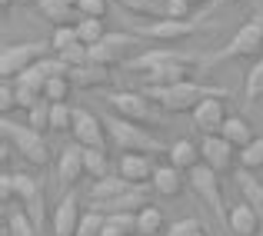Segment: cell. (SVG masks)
Wrapping results in <instances>:
<instances>
[{
	"label": "cell",
	"mask_w": 263,
	"mask_h": 236,
	"mask_svg": "<svg viewBox=\"0 0 263 236\" xmlns=\"http://www.w3.org/2000/svg\"><path fill=\"white\" fill-rule=\"evenodd\" d=\"M163 64H197V57H193V53H183V50H174V47H150V50L137 53L134 60H127L123 70L150 73V70H157V67H163Z\"/></svg>",
	"instance_id": "30bf717a"
},
{
	"label": "cell",
	"mask_w": 263,
	"mask_h": 236,
	"mask_svg": "<svg viewBox=\"0 0 263 236\" xmlns=\"http://www.w3.org/2000/svg\"><path fill=\"white\" fill-rule=\"evenodd\" d=\"M27 123H30L37 133H50V100H44L33 110H27Z\"/></svg>",
	"instance_id": "e575fe53"
},
{
	"label": "cell",
	"mask_w": 263,
	"mask_h": 236,
	"mask_svg": "<svg viewBox=\"0 0 263 236\" xmlns=\"http://www.w3.org/2000/svg\"><path fill=\"white\" fill-rule=\"evenodd\" d=\"M73 44H80V33H77V27H53V40H50L53 53L67 50V47H73Z\"/></svg>",
	"instance_id": "ab89813d"
},
{
	"label": "cell",
	"mask_w": 263,
	"mask_h": 236,
	"mask_svg": "<svg viewBox=\"0 0 263 236\" xmlns=\"http://www.w3.org/2000/svg\"><path fill=\"white\" fill-rule=\"evenodd\" d=\"M100 236H123V233H117V230H110V226H103V233Z\"/></svg>",
	"instance_id": "681fc988"
},
{
	"label": "cell",
	"mask_w": 263,
	"mask_h": 236,
	"mask_svg": "<svg viewBox=\"0 0 263 236\" xmlns=\"http://www.w3.org/2000/svg\"><path fill=\"white\" fill-rule=\"evenodd\" d=\"M77 33H80V44L93 47V44H100V40L107 37V27H103L100 17H80L77 20Z\"/></svg>",
	"instance_id": "f1b7e54d"
},
{
	"label": "cell",
	"mask_w": 263,
	"mask_h": 236,
	"mask_svg": "<svg viewBox=\"0 0 263 236\" xmlns=\"http://www.w3.org/2000/svg\"><path fill=\"white\" fill-rule=\"evenodd\" d=\"M143 206H150V193L143 186H134L130 193H123L117 200H90V210L103 213V217H110V213H140Z\"/></svg>",
	"instance_id": "e0dca14e"
},
{
	"label": "cell",
	"mask_w": 263,
	"mask_h": 236,
	"mask_svg": "<svg viewBox=\"0 0 263 236\" xmlns=\"http://www.w3.org/2000/svg\"><path fill=\"white\" fill-rule=\"evenodd\" d=\"M260 230L263 223L250 203H237L230 210V220H227V233L230 236H260Z\"/></svg>",
	"instance_id": "d6986e66"
},
{
	"label": "cell",
	"mask_w": 263,
	"mask_h": 236,
	"mask_svg": "<svg viewBox=\"0 0 263 236\" xmlns=\"http://www.w3.org/2000/svg\"><path fill=\"white\" fill-rule=\"evenodd\" d=\"M107 133H110V143L120 147V153H147V156H160L170 150V143H163L160 136H154L147 127L134 120H123V116H107Z\"/></svg>",
	"instance_id": "6da1fadb"
},
{
	"label": "cell",
	"mask_w": 263,
	"mask_h": 236,
	"mask_svg": "<svg viewBox=\"0 0 263 236\" xmlns=\"http://www.w3.org/2000/svg\"><path fill=\"white\" fill-rule=\"evenodd\" d=\"M186 4H193V7H197V4H206V0H186Z\"/></svg>",
	"instance_id": "816d5d0a"
},
{
	"label": "cell",
	"mask_w": 263,
	"mask_h": 236,
	"mask_svg": "<svg viewBox=\"0 0 263 236\" xmlns=\"http://www.w3.org/2000/svg\"><path fill=\"white\" fill-rule=\"evenodd\" d=\"M13 200H17V183H13V173H4V176H0V203L10 206Z\"/></svg>",
	"instance_id": "f6af8a7d"
},
{
	"label": "cell",
	"mask_w": 263,
	"mask_h": 236,
	"mask_svg": "<svg viewBox=\"0 0 263 236\" xmlns=\"http://www.w3.org/2000/svg\"><path fill=\"white\" fill-rule=\"evenodd\" d=\"M0 130H4V140L10 143V147L17 150V153L24 156L30 166H47V163H50V147H47L44 133H37L30 123L4 120V123H0Z\"/></svg>",
	"instance_id": "7a4b0ae2"
},
{
	"label": "cell",
	"mask_w": 263,
	"mask_h": 236,
	"mask_svg": "<svg viewBox=\"0 0 263 236\" xmlns=\"http://www.w3.org/2000/svg\"><path fill=\"white\" fill-rule=\"evenodd\" d=\"M186 183H190V190L197 193L200 200H203L206 206L213 210V217L223 223V230H227V220H230V210H227V200H223V186H220V173L217 170H210L206 163H200V166H193L190 173H186Z\"/></svg>",
	"instance_id": "3957f363"
},
{
	"label": "cell",
	"mask_w": 263,
	"mask_h": 236,
	"mask_svg": "<svg viewBox=\"0 0 263 236\" xmlns=\"http://www.w3.org/2000/svg\"><path fill=\"white\" fill-rule=\"evenodd\" d=\"M13 183H17V200L24 203V210L30 213L33 223L44 230V217H47V210H44V186H40L33 176H27V173H13Z\"/></svg>",
	"instance_id": "5bb4252c"
},
{
	"label": "cell",
	"mask_w": 263,
	"mask_h": 236,
	"mask_svg": "<svg viewBox=\"0 0 263 236\" xmlns=\"http://www.w3.org/2000/svg\"><path fill=\"white\" fill-rule=\"evenodd\" d=\"M200 160H203V153H200V147L193 140H177V143H170V150H167V163H174L177 170H183V173H190L193 166H200Z\"/></svg>",
	"instance_id": "7402d4cb"
},
{
	"label": "cell",
	"mask_w": 263,
	"mask_h": 236,
	"mask_svg": "<svg viewBox=\"0 0 263 236\" xmlns=\"http://www.w3.org/2000/svg\"><path fill=\"white\" fill-rule=\"evenodd\" d=\"M64 4H67V7H73V10H77V7H80V0H64Z\"/></svg>",
	"instance_id": "f907efd6"
},
{
	"label": "cell",
	"mask_w": 263,
	"mask_h": 236,
	"mask_svg": "<svg viewBox=\"0 0 263 236\" xmlns=\"http://www.w3.org/2000/svg\"><path fill=\"white\" fill-rule=\"evenodd\" d=\"M73 110L77 107H70V103H50V133H70Z\"/></svg>",
	"instance_id": "4dcf8cb0"
},
{
	"label": "cell",
	"mask_w": 263,
	"mask_h": 236,
	"mask_svg": "<svg viewBox=\"0 0 263 236\" xmlns=\"http://www.w3.org/2000/svg\"><path fill=\"white\" fill-rule=\"evenodd\" d=\"M260 57H263V13L247 20L213 60H260Z\"/></svg>",
	"instance_id": "277c9868"
},
{
	"label": "cell",
	"mask_w": 263,
	"mask_h": 236,
	"mask_svg": "<svg viewBox=\"0 0 263 236\" xmlns=\"http://www.w3.org/2000/svg\"><path fill=\"white\" fill-rule=\"evenodd\" d=\"M200 153H203V163L210 166V170H217L220 176H223V173H230L233 166H240V163H237V150H233L220 133L203 136V143H200Z\"/></svg>",
	"instance_id": "4fadbf2b"
},
{
	"label": "cell",
	"mask_w": 263,
	"mask_h": 236,
	"mask_svg": "<svg viewBox=\"0 0 263 236\" xmlns=\"http://www.w3.org/2000/svg\"><path fill=\"white\" fill-rule=\"evenodd\" d=\"M117 173H120L130 186H147V183H154L157 163H154V156H147V153H120Z\"/></svg>",
	"instance_id": "9a60e30c"
},
{
	"label": "cell",
	"mask_w": 263,
	"mask_h": 236,
	"mask_svg": "<svg viewBox=\"0 0 263 236\" xmlns=\"http://www.w3.org/2000/svg\"><path fill=\"white\" fill-rule=\"evenodd\" d=\"M4 236H13V233H4Z\"/></svg>",
	"instance_id": "f5cc1de1"
},
{
	"label": "cell",
	"mask_w": 263,
	"mask_h": 236,
	"mask_svg": "<svg viewBox=\"0 0 263 236\" xmlns=\"http://www.w3.org/2000/svg\"><path fill=\"white\" fill-rule=\"evenodd\" d=\"M37 4V10L44 13V20H50L53 27H77V13L80 10H73V7H67L64 0H33Z\"/></svg>",
	"instance_id": "cb8c5ba5"
},
{
	"label": "cell",
	"mask_w": 263,
	"mask_h": 236,
	"mask_svg": "<svg viewBox=\"0 0 263 236\" xmlns=\"http://www.w3.org/2000/svg\"><path fill=\"white\" fill-rule=\"evenodd\" d=\"M227 4H237V0H210L213 10H220V7H227Z\"/></svg>",
	"instance_id": "c3c4849f"
},
{
	"label": "cell",
	"mask_w": 263,
	"mask_h": 236,
	"mask_svg": "<svg viewBox=\"0 0 263 236\" xmlns=\"http://www.w3.org/2000/svg\"><path fill=\"white\" fill-rule=\"evenodd\" d=\"M183 176L186 173L183 170H177L174 163H160L157 166V173H154V190L160 193V196H180L183 193Z\"/></svg>",
	"instance_id": "ffe728a7"
},
{
	"label": "cell",
	"mask_w": 263,
	"mask_h": 236,
	"mask_svg": "<svg viewBox=\"0 0 263 236\" xmlns=\"http://www.w3.org/2000/svg\"><path fill=\"white\" fill-rule=\"evenodd\" d=\"M87 176H93V180H103V176H110V173H117L114 170V163H110V156H107V150H87Z\"/></svg>",
	"instance_id": "1f68e13d"
},
{
	"label": "cell",
	"mask_w": 263,
	"mask_h": 236,
	"mask_svg": "<svg viewBox=\"0 0 263 236\" xmlns=\"http://www.w3.org/2000/svg\"><path fill=\"white\" fill-rule=\"evenodd\" d=\"M137 44L140 40L134 33H123V30H107V37L100 44L90 47V64H100V67H120L127 60L137 57Z\"/></svg>",
	"instance_id": "8992f818"
},
{
	"label": "cell",
	"mask_w": 263,
	"mask_h": 236,
	"mask_svg": "<svg viewBox=\"0 0 263 236\" xmlns=\"http://www.w3.org/2000/svg\"><path fill=\"white\" fill-rule=\"evenodd\" d=\"M237 190H240V196H243V203H250L253 210H257V217L263 223V183L257 180V173L240 170L237 173ZM260 236H263V230H260Z\"/></svg>",
	"instance_id": "44dd1931"
},
{
	"label": "cell",
	"mask_w": 263,
	"mask_h": 236,
	"mask_svg": "<svg viewBox=\"0 0 263 236\" xmlns=\"http://www.w3.org/2000/svg\"><path fill=\"white\" fill-rule=\"evenodd\" d=\"M70 133H73V140H77L80 147H87V150H107V140H110L107 123H103L97 113L84 110V107L73 110V130Z\"/></svg>",
	"instance_id": "9c48e42d"
},
{
	"label": "cell",
	"mask_w": 263,
	"mask_h": 236,
	"mask_svg": "<svg viewBox=\"0 0 263 236\" xmlns=\"http://www.w3.org/2000/svg\"><path fill=\"white\" fill-rule=\"evenodd\" d=\"M117 4H120L123 10L137 13V17H147V13H154V0H117Z\"/></svg>",
	"instance_id": "bcb514c9"
},
{
	"label": "cell",
	"mask_w": 263,
	"mask_h": 236,
	"mask_svg": "<svg viewBox=\"0 0 263 236\" xmlns=\"http://www.w3.org/2000/svg\"><path fill=\"white\" fill-rule=\"evenodd\" d=\"M47 57V44L40 40H24V44H7L0 50V77L4 80H17L24 70H30L33 64Z\"/></svg>",
	"instance_id": "52a82bcc"
},
{
	"label": "cell",
	"mask_w": 263,
	"mask_h": 236,
	"mask_svg": "<svg viewBox=\"0 0 263 236\" xmlns=\"http://www.w3.org/2000/svg\"><path fill=\"white\" fill-rule=\"evenodd\" d=\"M103 100H107V107L114 110L117 116L134 120V123H140V127H160V123H163L160 116L154 113V103H150L143 93H134V90H117V93H107Z\"/></svg>",
	"instance_id": "5b68a950"
},
{
	"label": "cell",
	"mask_w": 263,
	"mask_h": 236,
	"mask_svg": "<svg viewBox=\"0 0 263 236\" xmlns=\"http://www.w3.org/2000/svg\"><path fill=\"white\" fill-rule=\"evenodd\" d=\"M206 96H227V90L203 87V83H197V80H186V83H177V87H167V96H163L160 107L167 110V113H193L197 103L206 100Z\"/></svg>",
	"instance_id": "ba28073f"
},
{
	"label": "cell",
	"mask_w": 263,
	"mask_h": 236,
	"mask_svg": "<svg viewBox=\"0 0 263 236\" xmlns=\"http://www.w3.org/2000/svg\"><path fill=\"white\" fill-rule=\"evenodd\" d=\"M130 190H134V186H130L120 173H110V176H103V180H93L90 200H117V196H123V193H130Z\"/></svg>",
	"instance_id": "4316f807"
},
{
	"label": "cell",
	"mask_w": 263,
	"mask_h": 236,
	"mask_svg": "<svg viewBox=\"0 0 263 236\" xmlns=\"http://www.w3.org/2000/svg\"><path fill=\"white\" fill-rule=\"evenodd\" d=\"M40 70H44V77L47 80H57V77H70V73H73V67L70 64H64V60H60L57 57V53H53V57H44V60H40Z\"/></svg>",
	"instance_id": "8d00e7d4"
},
{
	"label": "cell",
	"mask_w": 263,
	"mask_h": 236,
	"mask_svg": "<svg viewBox=\"0 0 263 236\" xmlns=\"http://www.w3.org/2000/svg\"><path fill=\"white\" fill-rule=\"evenodd\" d=\"M73 87L77 90H97V87H107L110 83V67H100V64H87V67H77L70 73Z\"/></svg>",
	"instance_id": "484cf974"
},
{
	"label": "cell",
	"mask_w": 263,
	"mask_h": 236,
	"mask_svg": "<svg viewBox=\"0 0 263 236\" xmlns=\"http://www.w3.org/2000/svg\"><path fill=\"white\" fill-rule=\"evenodd\" d=\"M220 136H223V140L230 143V147L237 150V153H240L243 147H250L253 140H257V133H253V127H250V123H247L243 116H233V113H230V120L223 123V130H220Z\"/></svg>",
	"instance_id": "603a6c76"
},
{
	"label": "cell",
	"mask_w": 263,
	"mask_h": 236,
	"mask_svg": "<svg viewBox=\"0 0 263 236\" xmlns=\"http://www.w3.org/2000/svg\"><path fill=\"white\" fill-rule=\"evenodd\" d=\"M7 233H13V236H40V226L30 220L27 210H13V213H7Z\"/></svg>",
	"instance_id": "f546056e"
},
{
	"label": "cell",
	"mask_w": 263,
	"mask_h": 236,
	"mask_svg": "<svg viewBox=\"0 0 263 236\" xmlns=\"http://www.w3.org/2000/svg\"><path fill=\"white\" fill-rule=\"evenodd\" d=\"M80 17H107V0H80Z\"/></svg>",
	"instance_id": "ee69618b"
},
{
	"label": "cell",
	"mask_w": 263,
	"mask_h": 236,
	"mask_svg": "<svg viewBox=\"0 0 263 236\" xmlns=\"http://www.w3.org/2000/svg\"><path fill=\"white\" fill-rule=\"evenodd\" d=\"M80 220H84V213H80V200L73 196V193H67L64 200L57 203V210H53V236H77V226Z\"/></svg>",
	"instance_id": "ac0fdd59"
},
{
	"label": "cell",
	"mask_w": 263,
	"mask_h": 236,
	"mask_svg": "<svg viewBox=\"0 0 263 236\" xmlns=\"http://www.w3.org/2000/svg\"><path fill=\"white\" fill-rule=\"evenodd\" d=\"M163 223H167V220H163L160 206H154V203L143 206V210L137 213V236H160Z\"/></svg>",
	"instance_id": "83f0119b"
},
{
	"label": "cell",
	"mask_w": 263,
	"mask_h": 236,
	"mask_svg": "<svg viewBox=\"0 0 263 236\" xmlns=\"http://www.w3.org/2000/svg\"><path fill=\"white\" fill-rule=\"evenodd\" d=\"M197 30H200L197 20H170V17H163V20H154V24L140 27V37H147V40H154V44L167 47V44H177V40L193 37Z\"/></svg>",
	"instance_id": "8fae6325"
},
{
	"label": "cell",
	"mask_w": 263,
	"mask_h": 236,
	"mask_svg": "<svg viewBox=\"0 0 263 236\" xmlns=\"http://www.w3.org/2000/svg\"><path fill=\"white\" fill-rule=\"evenodd\" d=\"M200 236H206V233H200Z\"/></svg>",
	"instance_id": "db71d44e"
},
{
	"label": "cell",
	"mask_w": 263,
	"mask_h": 236,
	"mask_svg": "<svg viewBox=\"0 0 263 236\" xmlns=\"http://www.w3.org/2000/svg\"><path fill=\"white\" fill-rule=\"evenodd\" d=\"M200 233H203V230H200V220H193V217L177 220V223L167 230V236H200Z\"/></svg>",
	"instance_id": "7bdbcfd3"
},
{
	"label": "cell",
	"mask_w": 263,
	"mask_h": 236,
	"mask_svg": "<svg viewBox=\"0 0 263 236\" xmlns=\"http://www.w3.org/2000/svg\"><path fill=\"white\" fill-rule=\"evenodd\" d=\"M87 147H80L77 140L73 143H67L64 150H60V156H57V180H60V186H73L80 176H87Z\"/></svg>",
	"instance_id": "2e32d148"
},
{
	"label": "cell",
	"mask_w": 263,
	"mask_h": 236,
	"mask_svg": "<svg viewBox=\"0 0 263 236\" xmlns=\"http://www.w3.org/2000/svg\"><path fill=\"white\" fill-rule=\"evenodd\" d=\"M237 163H240V170H250V173L263 170V136H257L250 147L240 150V153H237Z\"/></svg>",
	"instance_id": "836d02e7"
},
{
	"label": "cell",
	"mask_w": 263,
	"mask_h": 236,
	"mask_svg": "<svg viewBox=\"0 0 263 236\" xmlns=\"http://www.w3.org/2000/svg\"><path fill=\"white\" fill-rule=\"evenodd\" d=\"M103 226H107V217L97 213V210H87L84 220H80V226H77V236H100Z\"/></svg>",
	"instance_id": "d590c367"
},
{
	"label": "cell",
	"mask_w": 263,
	"mask_h": 236,
	"mask_svg": "<svg viewBox=\"0 0 263 236\" xmlns=\"http://www.w3.org/2000/svg\"><path fill=\"white\" fill-rule=\"evenodd\" d=\"M107 226L123 236H137V213H110L107 217Z\"/></svg>",
	"instance_id": "74e56055"
},
{
	"label": "cell",
	"mask_w": 263,
	"mask_h": 236,
	"mask_svg": "<svg viewBox=\"0 0 263 236\" xmlns=\"http://www.w3.org/2000/svg\"><path fill=\"white\" fill-rule=\"evenodd\" d=\"M13 110H20L17 87H13V80H4V83H0V113H4V116H10Z\"/></svg>",
	"instance_id": "60d3db41"
},
{
	"label": "cell",
	"mask_w": 263,
	"mask_h": 236,
	"mask_svg": "<svg viewBox=\"0 0 263 236\" xmlns=\"http://www.w3.org/2000/svg\"><path fill=\"white\" fill-rule=\"evenodd\" d=\"M190 10H193V4H186V0H167L163 4V17H170V20H193Z\"/></svg>",
	"instance_id": "b9f144b4"
},
{
	"label": "cell",
	"mask_w": 263,
	"mask_h": 236,
	"mask_svg": "<svg viewBox=\"0 0 263 236\" xmlns=\"http://www.w3.org/2000/svg\"><path fill=\"white\" fill-rule=\"evenodd\" d=\"M243 93H247V103H257V100H263V57H260V60H253V67L247 70Z\"/></svg>",
	"instance_id": "d6a6232c"
},
{
	"label": "cell",
	"mask_w": 263,
	"mask_h": 236,
	"mask_svg": "<svg viewBox=\"0 0 263 236\" xmlns=\"http://www.w3.org/2000/svg\"><path fill=\"white\" fill-rule=\"evenodd\" d=\"M190 116H193V127L203 136H210V133H220V130H223V123L230 120V110H227L223 96H206V100L197 103V110H193Z\"/></svg>",
	"instance_id": "7c38bea8"
},
{
	"label": "cell",
	"mask_w": 263,
	"mask_h": 236,
	"mask_svg": "<svg viewBox=\"0 0 263 236\" xmlns=\"http://www.w3.org/2000/svg\"><path fill=\"white\" fill-rule=\"evenodd\" d=\"M193 73L190 64H163L157 70L147 73V83H157V87H177V83H186Z\"/></svg>",
	"instance_id": "d4e9b609"
},
{
	"label": "cell",
	"mask_w": 263,
	"mask_h": 236,
	"mask_svg": "<svg viewBox=\"0 0 263 236\" xmlns=\"http://www.w3.org/2000/svg\"><path fill=\"white\" fill-rule=\"evenodd\" d=\"M57 57L77 70V67H87V64H90V47H87V44H73V47H67V50H60Z\"/></svg>",
	"instance_id": "f35d334b"
},
{
	"label": "cell",
	"mask_w": 263,
	"mask_h": 236,
	"mask_svg": "<svg viewBox=\"0 0 263 236\" xmlns=\"http://www.w3.org/2000/svg\"><path fill=\"white\" fill-rule=\"evenodd\" d=\"M24 4H30V0H4V10H10V7H24Z\"/></svg>",
	"instance_id": "7dc6e473"
}]
</instances>
